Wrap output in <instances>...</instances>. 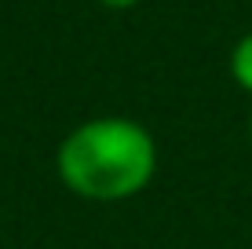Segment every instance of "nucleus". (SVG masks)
I'll use <instances>...</instances> for the list:
<instances>
[{
  "mask_svg": "<svg viewBox=\"0 0 252 249\" xmlns=\"http://www.w3.org/2000/svg\"><path fill=\"white\" fill-rule=\"evenodd\" d=\"M102 4H106V7H132L135 0H102Z\"/></svg>",
  "mask_w": 252,
  "mask_h": 249,
  "instance_id": "7ed1b4c3",
  "label": "nucleus"
},
{
  "mask_svg": "<svg viewBox=\"0 0 252 249\" xmlns=\"http://www.w3.org/2000/svg\"><path fill=\"white\" fill-rule=\"evenodd\" d=\"M249 136H252V121H249Z\"/></svg>",
  "mask_w": 252,
  "mask_h": 249,
  "instance_id": "20e7f679",
  "label": "nucleus"
},
{
  "mask_svg": "<svg viewBox=\"0 0 252 249\" xmlns=\"http://www.w3.org/2000/svg\"><path fill=\"white\" fill-rule=\"evenodd\" d=\"M154 140L146 128L125 117H99L63 140L59 147V173L66 187L84 198L117 202L143 191L154 176Z\"/></svg>",
  "mask_w": 252,
  "mask_h": 249,
  "instance_id": "f257e3e1",
  "label": "nucleus"
},
{
  "mask_svg": "<svg viewBox=\"0 0 252 249\" xmlns=\"http://www.w3.org/2000/svg\"><path fill=\"white\" fill-rule=\"evenodd\" d=\"M230 73H234V81H238L245 92H252V33H245V37L234 44V51H230Z\"/></svg>",
  "mask_w": 252,
  "mask_h": 249,
  "instance_id": "f03ea898",
  "label": "nucleus"
}]
</instances>
